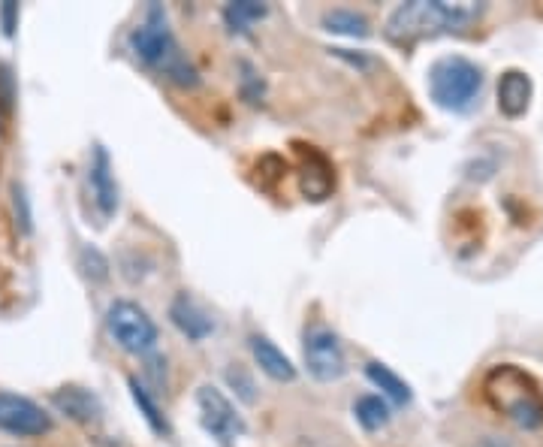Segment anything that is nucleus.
<instances>
[{
    "label": "nucleus",
    "mask_w": 543,
    "mask_h": 447,
    "mask_svg": "<svg viewBox=\"0 0 543 447\" xmlns=\"http://www.w3.org/2000/svg\"><path fill=\"white\" fill-rule=\"evenodd\" d=\"M483 16V4H444V0H411L390 13L387 40L396 46H414L426 37L465 31Z\"/></svg>",
    "instance_id": "f257e3e1"
},
{
    "label": "nucleus",
    "mask_w": 543,
    "mask_h": 447,
    "mask_svg": "<svg viewBox=\"0 0 543 447\" xmlns=\"http://www.w3.org/2000/svg\"><path fill=\"white\" fill-rule=\"evenodd\" d=\"M130 52L142 64L160 70L166 79H172L181 88H194L200 82V73L194 70V64L185 55H181V49H178V43H175V37L169 31L166 13L157 4H151L148 13H145V22L139 28H133Z\"/></svg>",
    "instance_id": "f03ea898"
},
{
    "label": "nucleus",
    "mask_w": 543,
    "mask_h": 447,
    "mask_svg": "<svg viewBox=\"0 0 543 447\" xmlns=\"http://www.w3.org/2000/svg\"><path fill=\"white\" fill-rule=\"evenodd\" d=\"M486 399L495 411H501L519 429H540L543 426V393L540 384L522 372L519 366H495L483 381Z\"/></svg>",
    "instance_id": "7ed1b4c3"
},
{
    "label": "nucleus",
    "mask_w": 543,
    "mask_h": 447,
    "mask_svg": "<svg viewBox=\"0 0 543 447\" xmlns=\"http://www.w3.org/2000/svg\"><path fill=\"white\" fill-rule=\"evenodd\" d=\"M483 91V70L462 58V55H447L432 64L429 70V94L441 109L450 112H468Z\"/></svg>",
    "instance_id": "20e7f679"
},
{
    "label": "nucleus",
    "mask_w": 543,
    "mask_h": 447,
    "mask_svg": "<svg viewBox=\"0 0 543 447\" xmlns=\"http://www.w3.org/2000/svg\"><path fill=\"white\" fill-rule=\"evenodd\" d=\"M106 330L115 339V345L127 354H148L157 345V324L148 318V312L130 300H115L106 312Z\"/></svg>",
    "instance_id": "39448f33"
},
{
    "label": "nucleus",
    "mask_w": 543,
    "mask_h": 447,
    "mask_svg": "<svg viewBox=\"0 0 543 447\" xmlns=\"http://www.w3.org/2000/svg\"><path fill=\"white\" fill-rule=\"evenodd\" d=\"M197 408H200V423L203 429L221 444V447H233L242 435H245V420L236 411V405L212 384H203L197 390Z\"/></svg>",
    "instance_id": "423d86ee"
},
{
    "label": "nucleus",
    "mask_w": 543,
    "mask_h": 447,
    "mask_svg": "<svg viewBox=\"0 0 543 447\" xmlns=\"http://www.w3.org/2000/svg\"><path fill=\"white\" fill-rule=\"evenodd\" d=\"M302 354H305V366H308L311 378H317V381H338L347 372L341 342L323 324H314V327L305 330Z\"/></svg>",
    "instance_id": "0eeeda50"
},
{
    "label": "nucleus",
    "mask_w": 543,
    "mask_h": 447,
    "mask_svg": "<svg viewBox=\"0 0 543 447\" xmlns=\"http://www.w3.org/2000/svg\"><path fill=\"white\" fill-rule=\"evenodd\" d=\"M0 429L22 438H34L52 429V417L34 399L0 390Z\"/></svg>",
    "instance_id": "6e6552de"
},
{
    "label": "nucleus",
    "mask_w": 543,
    "mask_h": 447,
    "mask_svg": "<svg viewBox=\"0 0 543 447\" xmlns=\"http://www.w3.org/2000/svg\"><path fill=\"white\" fill-rule=\"evenodd\" d=\"M88 185H91V194H94V203L100 206V215L109 218L115 215L118 209V185H115V176H112V164H109V155L106 148H94V161H91V170H88Z\"/></svg>",
    "instance_id": "1a4fd4ad"
},
{
    "label": "nucleus",
    "mask_w": 543,
    "mask_h": 447,
    "mask_svg": "<svg viewBox=\"0 0 543 447\" xmlns=\"http://www.w3.org/2000/svg\"><path fill=\"white\" fill-rule=\"evenodd\" d=\"M52 402H55V408L61 411V414H67L70 420H76V423H100L103 420V402H100V396L97 393H91V390H85V387H64V390H58L55 396H52Z\"/></svg>",
    "instance_id": "9d476101"
},
{
    "label": "nucleus",
    "mask_w": 543,
    "mask_h": 447,
    "mask_svg": "<svg viewBox=\"0 0 543 447\" xmlns=\"http://www.w3.org/2000/svg\"><path fill=\"white\" fill-rule=\"evenodd\" d=\"M169 318H172V324H175L181 333H185L191 342H203V339L215 330L212 318L191 300L188 293L175 296L172 306H169Z\"/></svg>",
    "instance_id": "9b49d317"
},
{
    "label": "nucleus",
    "mask_w": 543,
    "mask_h": 447,
    "mask_svg": "<svg viewBox=\"0 0 543 447\" xmlns=\"http://www.w3.org/2000/svg\"><path fill=\"white\" fill-rule=\"evenodd\" d=\"M531 103V79L522 70H507L498 79V109L507 118H516L528 109Z\"/></svg>",
    "instance_id": "f8f14e48"
},
{
    "label": "nucleus",
    "mask_w": 543,
    "mask_h": 447,
    "mask_svg": "<svg viewBox=\"0 0 543 447\" xmlns=\"http://www.w3.org/2000/svg\"><path fill=\"white\" fill-rule=\"evenodd\" d=\"M251 354H254L257 366L269 378H275V381H293L296 378V366L290 363V357L275 342H269L266 336H254L251 339Z\"/></svg>",
    "instance_id": "ddd939ff"
},
{
    "label": "nucleus",
    "mask_w": 543,
    "mask_h": 447,
    "mask_svg": "<svg viewBox=\"0 0 543 447\" xmlns=\"http://www.w3.org/2000/svg\"><path fill=\"white\" fill-rule=\"evenodd\" d=\"M305 164H302V194L311 200H323L332 191V167L326 164L323 155H317L314 148H308Z\"/></svg>",
    "instance_id": "4468645a"
},
{
    "label": "nucleus",
    "mask_w": 543,
    "mask_h": 447,
    "mask_svg": "<svg viewBox=\"0 0 543 447\" xmlns=\"http://www.w3.org/2000/svg\"><path fill=\"white\" fill-rule=\"evenodd\" d=\"M269 7L266 4H257V0H233V4L224 7V22L230 31H239V34H248L251 25H257L260 19H266Z\"/></svg>",
    "instance_id": "2eb2a0df"
},
{
    "label": "nucleus",
    "mask_w": 543,
    "mask_h": 447,
    "mask_svg": "<svg viewBox=\"0 0 543 447\" xmlns=\"http://www.w3.org/2000/svg\"><path fill=\"white\" fill-rule=\"evenodd\" d=\"M366 375H369V381H372L378 390H384V396H390L396 405H408V402H411V387H408L393 369H387L384 363H369V366H366Z\"/></svg>",
    "instance_id": "dca6fc26"
},
{
    "label": "nucleus",
    "mask_w": 543,
    "mask_h": 447,
    "mask_svg": "<svg viewBox=\"0 0 543 447\" xmlns=\"http://www.w3.org/2000/svg\"><path fill=\"white\" fill-rule=\"evenodd\" d=\"M323 28L332 34H344V37H369V19L356 13V10H329L323 16Z\"/></svg>",
    "instance_id": "f3484780"
},
{
    "label": "nucleus",
    "mask_w": 543,
    "mask_h": 447,
    "mask_svg": "<svg viewBox=\"0 0 543 447\" xmlns=\"http://www.w3.org/2000/svg\"><path fill=\"white\" fill-rule=\"evenodd\" d=\"M353 414H356L359 426L369 429V432H375V429H381V426L390 423V405H387L381 396H375V393L359 396L356 405H353Z\"/></svg>",
    "instance_id": "a211bd4d"
},
{
    "label": "nucleus",
    "mask_w": 543,
    "mask_h": 447,
    "mask_svg": "<svg viewBox=\"0 0 543 447\" xmlns=\"http://www.w3.org/2000/svg\"><path fill=\"white\" fill-rule=\"evenodd\" d=\"M130 384V393H133V402L139 405V411L145 414V420H148V426L157 432V435H169V423H166V417H163V411L157 408V402L148 396V390L136 381V378H130L127 381Z\"/></svg>",
    "instance_id": "6ab92c4d"
},
{
    "label": "nucleus",
    "mask_w": 543,
    "mask_h": 447,
    "mask_svg": "<svg viewBox=\"0 0 543 447\" xmlns=\"http://www.w3.org/2000/svg\"><path fill=\"white\" fill-rule=\"evenodd\" d=\"M79 266H82L85 278H91V281H106V278H109V260H106L97 248H91V245L82 248Z\"/></svg>",
    "instance_id": "aec40b11"
},
{
    "label": "nucleus",
    "mask_w": 543,
    "mask_h": 447,
    "mask_svg": "<svg viewBox=\"0 0 543 447\" xmlns=\"http://www.w3.org/2000/svg\"><path fill=\"white\" fill-rule=\"evenodd\" d=\"M242 70H245V79H242V91H245V97L251 100V103H257L260 97H263V79L254 73V67L251 64H242Z\"/></svg>",
    "instance_id": "412c9836"
},
{
    "label": "nucleus",
    "mask_w": 543,
    "mask_h": 447,
    "mask_svg": "<svg viewBox=\"0 0 543 447\" xmlns=\"http://www.w3.org/2000/svg\"><path fill=\"white\" fill-rule=\"evenodd\" d=\"M227 381L239 390V396H242L245 402H254V381L245 375V369H239V366L230 369V372H227Z\"/></svg>",
    "instance_id": "4be33fe9"
},
{
    "label": "nucleus",
    "mask_w": 543,
    "mask_h": 447,
    "mask_svg": "<svg viewBox=\"0 0 543 447\" xmlns=\"http://www.w3.org/2000/svg\"><path fill=\"white\" fill-rule=\"evenodd\" d=\"M16 13H19V7L16 4H4V10H0V16H4V31L13 37V31H16Z\"/></svg>",
    "instance_id": "5701e85b"
},
{
    "label": "nucleus",
    "mask_w": 543,
    "mask_h": 447,
    "mask_svg": "<svg viewBox=\"0 0 543 447\" xmlns=\"http://www.w3.org/2000/svg\"><path fill=\"white\" fill-rule=\"evenodd\" d=\"M480 447H510V444H507V441H501V438H495V435H489Z\"/></svg>",
    "instance_id": "b1692460"
}]
</instances>
